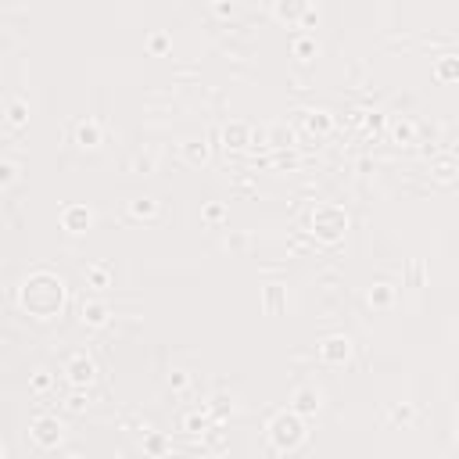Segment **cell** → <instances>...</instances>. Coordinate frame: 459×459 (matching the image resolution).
Here are the masks:
<instances>
[{
	"label": "cell",
	"mask_w": 459,
	"mask_h": 459,
	"mask_svg": "<svg viewBox=\"0 0 459 459\" xmlns=\"http://www.w3.org/2000/svg\"><path fill=\"white\" fill-rule=\"evenodd\" d=\"M205 427H208V420H205L201 413H191V416H183V431L198 434V431H205Z\"/></svg>",
	"instance_id": "obj_19"
},
{
	"label": "cell",
	"mask_w": 459,
	"mask_h": 459,
	"mask_svg": "<svg viewBox=\"0 0 459 459\" xmlns=\"http://www.w3.org/2000/svg\"><path fill=\"white\" fill-rule=\"evenodd\" d=\"M86 283H90V287H111V266H108V262L86 266Z\"/></svg>",
	"instance_id": "obj_12"
},
{
	"label": "cell",
	"mask_w": 459,
	"mask_h": 459,
	"mask_svg": "<svg viewBox=\"0 0 459 459\" xmlns=\"http://www.w3.org/2000/svg\"><path fill=\"white\" fill-rule=\"evenodd\" d=\"M187 158H191V162H205V158H208V147L194 140V144H187Z\"/></svg>",
	"instance_id": "obj_22"
},
{
	"label": "cell",
	"mask_w": 459,
	"mask_h": 459,
	"mask_svg": "<svg viewBox=\"0 0 459 459\" xmlns=\"http://www.w3.org/2000/svg\"><path fill=\"white\" fill-rule=\"evenodd\" d=\"M18 302H22L26 312L47 319V316H54V312H62V305H65V280L54 276V273H47V269H40V273L26 276L22 291H18Z\"/></svg>",
	"instance_id": "obj_1"
},
{
	"label": "cell",
	"mask_w": 459,
	"mask_h": 459,
	"mask_svg": "<svg viewBox=\"0 0 459 459\" xmlns=\"http://www.w3.org/2000/svg\"><path fill=\"white\" fill-rule=\"evenodd\" d=\"M305 126L312 133H330V115L327 111H305Z\"/></svg>",
	"instance_id": "obj_14"
},
{
	"label": "cell",
	"mask_w": 459,
	"mask_h": 459,
	"mask_svg": "<svg viewBox=\"0 0 459 459\" xmlns=\"http://www.w3.org/2000/svg\"><path fill=\"white\" fill-rule=\"evenodd\" d=\"M455 438H459V427H455Z\"/></svg>",
	"instance_id": "obj_26"
},
{
	"label": "cell",
	"mask_w": 459,
	"mask_h": 459,
	"mask_svg": "<svg viewBox=\"0 0 459 459\" xmlns=\"http://www.w3.org/2000/svg\"><path fill=\"white\" fill-rule=\"evenodd\" d=\"M344 230H348V215H344V208H337V205H319V208L312 212V234H316L319 241L334 244V241L344 237Z\"/></svg>",
	"instance_id": "obj_3"
},
{
	"label": "cell",
	"mask_w": 459,
	"mask_h": 459,
	"mask_svg": "<svg viewBox=\"0 0 459 459\" xmlns=\"http://www.w3.org/2000/svg\"><path fill=\"white\" fill-rule=\"evenodd\" d=\"M108 319H111V309H108L101 298L83 302V323H86V327H104Z\"/></svg>",
	"instance_id": "obj_10"
},
{
	"label": "cell",
	"mask_w": 459,
	"mask_h": 459,
	"mask_svg": "<svg viewBox=\"0 0 459 459\" xmlns=\"http://www.w3.org/2000/svg\"><path fill=\"white\" fill-rule=\"evenodd\" d=\"M319 406H323V391H319V387H312V384L298 387V391H295V398H291V409H298L302 416L319 413Z\"/></svg>",
	"instance_id": "obj_7"
},
{
	"label": "cell",
	"mask_w": 459,
	"mask_h": 459,
	"mask_svg": "<svg viewBox=\"0 0 459 459\" xmlns=\"http://www.w3.org/2000/svg\"><path fill=\"white\" fill-rule=\"evenodd\" d=\"M438 176H441V180H448V176H452V162H448V158H441V162H438Z\"/></svg>",
	"instance_id": "obj_23"
},
{
	"label": "cell",
	"mask_w": 459,
	"mask_h": 459,
	"mask_svg": "<svg viewBox=\"0 0 459 459\" xmlns=\"http://www.w3.org/2000/svg\"><path fill=\"white\" fill-rule=\"evenodd\" d=\"M47 387H50V377H47V373H40V377L33 380V391H47Z\"/></svg>",
	"instance_id": "obj_24"
},
{
	"label": "cell",
	"mask_w": 459,
	"mask_h": 459,
	"mask_svg": "<svg viewBox=\"0 0 459 459\" xmlns=\"http://www.w3.org/2000/svg\"><path fill=\"white\" fill-rule=\"evenodd\" d=\"M295 54L302 57V62H309V57L316 54V40H298V43H295Z\"/></svg>",
	"instance_id": "obj_21"
},
{
	"label": "cell",
	"mask_w": 459,
	"mask_h": 459,
	"mask_svg": "<svg viewBox=\"0 0 459 459\" xmlns=\"http://www.w3.org/2000/svg\"><path fill=\"white\" fill-rule=\"evenodd\" d=\"M90 222H94V212L86 205H69L62 212V226L69 230V234H83V230H90Z\"/></svg>",
	"instance_id": "obj_8"
},
{
	"label": "cell",
	"mask_w": 459,
	"mask_h": 459,
	"mask_svg": "<svg viewBox=\"0 0 459 459\" xmlns=\"http://www.w3.org/2000/svg\"><path fill=\"white\" fill-rule=\"evenodd\" d=\"M438 76H441V79H459V57L445 54L441 62H438Z\"/></svg>",
	"instance_id": "obj_17"
},
{
	"label": "cell",
	"mask_w": 459,
	"mask_h": 459,
	"mask_svg": "<svg viewBox=\"0 0 459 459\" xmlns=\"http://www.w3.org/2000/svg\"><path fill=\"white\" fill-rule=\"evenodd\" d=\"M319 356H323L327 363H334V366L348 363V359H352V341L344 337V334H334V337H327V341L319 344Z\"/></svg>",
	"instance_id": "obj_5"
},
{
	"label": "cell",
	"mask_w": 459,
	"mask_h": 459,
	"mask_svg": "<svg viewBox=\"0 0 459 459\" xmlns=\"http://www.w3.org/2000/svg\"><path fill=\"white\" fill-rule=\"evenodd\" d=\"M370 302H377V305H387V302H391V287H387V283H377L373 291H370Z\"/></svg>",
	"instance_id": "obj_20"
},
{
	"label": "cell",
	"mask_w": 459,
	"mask_h": 459,
	"mask_svg": "<svg viewBox=\"0 0 459 459\" xmlns=\"http://www.w3.org/2000/svg\"><path fill=\"white\" fill-rule=\"evenodd\" d=\"M391 133H395V140H398V144H413V140H416V126H413L409 119L395 123V130H391Z\"/></svg>",
	"instance_id": "obj_16"
},
{
	"label": "cell",
	"mask_w": 459,
	"mask_h": 459,
	"mask_svg": "<svg viewBox=\"0 0 459 459\" xmlns=\"http://www.w3.org/2000/svg\"><path fill=\"white\" fill-rule=\"evenodd\" d=\"M33 441L40 448H54L57 441H62V424H57L54 416H36L33 420Z\"/></svg>",
	"instance_id": "obj_6"
},
{
	"label": "cell",
	"mask_w": 459,
	"mask_h": 459,
	"mask_svg": "<svg viewBox=\"0 0 459 459\" xmlns=\"http://www.w3.org/2000/svg\"><path fill=\"white\" fill-rule=\"evenodd\" d=\"M147 448H151V452H162V448H165V441H162V438H151V441H147Z\"/></svg>",
	"instance_id": "obj_25"
},
{
	"label": "cell",
	"mask_w": 459,
	"mask_h": 459,
	"mask_svg": "<svg viewBox=\"0 0 459 459\" xmlns=\"http://www.w3.org/2000/svg\"><path fill=\"white\" fill-rule=\"evenodd\" d=\"M65 373H69V380H72L76 387H90V384L97 380V366H94V359H90L86 352H76V356L69 359Z\"/></svg>",
	"instance_id": "obj_4"
},
{
	"label": "cell",
	"mask_w": 459,
	"mask_h": 459,
	"mask_svg": "<svg viewBox=\"0 0 459 459\" xmlns=\"http://www.w3.org/2000/svg\"><path fill=\"white\" fill-rule=\"evenodd\" d=\"M8 123H11V126H22V123H26V104H22V101H11V104H8Z\"/></svg>",
	"instance_id": "obj_18"
},
{
	"label": "cell",
	"mask_w": 459,
	"mask_h": 459,
	"mask_svg": "<svg viewBox=\"0 0 459 459\" xmlns=\"http://www.w3.org/2000/svg\"><path fill=\"white\" fill-rule=\"evenodd\" d=\"M305 438H309V431H305V420L298 409H283L269 420V441L276 452H295L305 445Z\"/></svg>",
	"instance_id": "obj_2"
},
{
	"label": "cell",
	"mask_w": 459,
	"mask_h": 459,
	"mask_svg": "<svg viewBox=\"0 0 459 459\" xmlns=\"http://www.w3.org/2000/svg\"><path fill=\"white\" fill-rule=\"evenodd\" d=\"M130 215H133V219H154V215H158V201H151V198H133V201H130Z\"/></svg>",
	"instance_id": "obj_13"
},
{
	"label": "cell",
	"mask_w": 459,
	"mask_h": 459,
	"mask_svg": "<svg viewBox=\"0 0 459 459\" xmlns=\"http://www.w3.org/2000/svg\"><path fill=\"white\" fill-rule=\"evenodd\" d=\"M104 140V130H101V123H94V119H83L79 126H76V144H83V147H97Z\"/></svg>",
	"instance_id": "obj_11"
},
{
	"label": "cell",
	"mask_w": 459,
	"mask_h": 459,
	"mask_svg": "<svg viewBox=\"0 0 459 459\" xmlns=\"http://www.w3.org/2000/svg\"><path fill=\"white\" fill-rule=\"evenodd\" d=\"M222 137H226L230 147H244V144H248V126H244V123H234V126H226Z\"/></svg>",
	"instance_id": "obj_15"
},
{
	"label": "cell",
	"mask_w": 459,
	"mask_h": 459,
	"mask_svg": "<svg viewBox=\"0 0 459 459\" xmlns=\"http://www.w3.org/2000/svg\"><path fill=\"white\" fill-rule=\"evenodd\" d=\"M309 0H276V18L280 22H305Z\"/></svg>",
	"instance_id": "obj_9"
}]
</instances>
